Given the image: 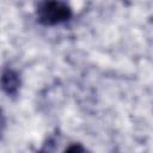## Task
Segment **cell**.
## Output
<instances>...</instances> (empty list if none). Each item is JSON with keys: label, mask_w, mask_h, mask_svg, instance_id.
Wrapping results in <instances>:
<instances>
[{"label": "cell", "mask_w": 153, "mask_h": 153, "mask_svg": "<svg viewBox=\"0 0 153 153\" xmlns=\"http://www.w3.org/2000/svg\"><path fill=\"white\" fill-rule=\"evenodd\" d=\"M57 148H59V141H57L56 136L53 135L45 140V142L43 143V146L41 147V149L37 153H56Z\"/></svg>", "instance_id": "3957f363"}, {"label": "cell", "mask_w": 153, "mask_h": 153, "mask_svg": "<svg viewBox=\"0 0 153 153\" xmlns=\"http://www.w3.org/2000/svg\"><path fill=\"white\" fill-rule=\"evenodd\" d=\"M72 7L63 1H43L38 4L36 10V17L38 23L45 26H54L72 18Z\"/></svg>", "instance_id": "6da1fadb"}, {"label": "cell", "mask_w": 153, "mask_h": 153, "mask_svg": "<svg viewBox=\"0 0 153 153\" xmlns=\"http://www.w3.org/2000/svg\"><path fill=\"white\" fill-rule=\"evenodd\" d=\"M0 84H1V88L4 90V92L11 97L17 96L19 87H20V76L18 74L17 71H14L13 68H5L1 78H0Z\"/></svg>", "instance_id": "7a4b0ae2"}, {"label": "cell", "mask_w": 153, "mask_h": 153, "mask_svg": "<svg viewBox=\"0 0 153 153\" xmlns=\"http://www.w3.org/2000/svg\"><path fill=\"white\" fill-rule=\"evenodd\" d=\"M5 127H6V120H5V116H4L2 110L0 109V139L2 137V134H4Z\"/></svg>", "instance_id": "5b68a950"}, {"label": "cell", "mask_w": 153, "mask_h": 153, "mask_svg": "<svg viewBox=\"0 0 153 153\" xmlns=\"http://www.w3.org/2000/svg\"><path fill=\"white\" fill-rule=\"evenodd\" d=\"M63 153H91V152L87 151L81 143H72L65 149Z\"/></svg>", "instance_id": "277c9868"}]
</instances>
